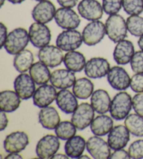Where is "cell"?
<instances>
[{
  "label": "cell",
  "mask_w": 143,
  "mask_h": 159,
  "mask_svg": "<svg viewBox=\"0 0 143 159\" xmlns=\"http://www.w3.org/2000/svg\"><path fill=\"white\" fill-rule=\"evenodd\" d=\"M135 53V47L131 41L124 39L117 43L113 51V58L118 65H126L131 62Z\"/></svg>",
  "instance_id": "44dd1931"
},
{
  "label": "cell",
  "mask_w": 143,
  "mask_h": 159,
  "mask_svg": "<svg viewBox=\"0 0 143 159\" xmlns=\"http://www.w3.org/2000/svg\"><path fill=\"white\" fill-rule=\"evenodd\" d=\"M91 104L82 102L72 114L71 122L79 130H83L91 125L94 119L95 112Z\"/></svg>",
  "instance_id": "5b68a950"
},
{
  "label": "cell",
  "mask_w": 143,
  "mask_h": 159,
  "mask_svg": "<svg viewBox=\"0 0 143 159\" xmlns=\"http://www.w3.org/2000/svg\"><path fill=\"white\" fill-rule=\"evenodd\" d=\"M4 2H5V0H0V5H1V7H3Z\"/></svg>",
  "instance_id": "f907efd6"
},
{
  "label": "cell",
  "mask_w": 143,
  "mask_h": 159,
  "mask_svg": "<svg viewBox=\"0 0 143 159\" xmlns=\"http://www.w3.org/2000/svg\"><path fill=\"white\" fill-rule=\"evenodd\" d=\"M87 142L80 135H75L67 140L64 150L66 154L71 158H79L84 152Z\"/></svg>",
  "instance_id": "83f0119b"
},
{
  "label": "cell",
  "mask_w": 143,
  "mask_h": 159,
  "mask_svg": "<svg viewBox=\"0 0 143 159\" xmlns=\"http://www.w3.org/2000/svg\"><path fill=\"white\" fill-rule=\"evenodd\" d=\"M80 159H84V158H86V159H89L90 158L87 155H82L79 158Z\"/></svg>",
  "instance_id": "681fc988"
},
{
  "label": "cell",
  "mask_w": 143,
  "mask_h": 159,
  "mask_svg": "<svg viewBox=\"0 0 143 159\" xmlns=\"http://www.w3.org/2000/svg\"><path fill=\"white\" fill-rule=\"evenodd\" d=\"M29 75L38 85L47 84L50 80L51 74L48 67L42 62L38 61L34 63L29 70Z\"/></svg>",
  "instance_id": "4dcf8cb0"
},
{
  "label": "cell",
  "mask_w": 143,
  "mask_h": 159,
  "mask_svg": "<svg viewBox=\"0 0 143 159\" xmlns=\"http://www.w3.org/2000/svg\"><path fill=\"white\" fill-rule=\"evenodd\" d=\"M130 87L137 93H143V74H136L131 78Z\"/></svg>",
  "instance_id": "f35d334b"
},
{
  "label": "cell",
  "mask_w": 143,
  "mask_h": 159,
  "mask_svg": "<svg viewBox=\"0 0 143 159\" xmlns=\"http://www.w3.org/2000/svg\"><path fill=\"white\" fill-rule=\"evenodd\" d=\"M102 6L106 14H117L122 7V0H103Z\"/></svg>",
  "instance_id": "d590c367"
},
{
  "label": "cell",
  "mask_w": 143,
  "mask_h": 159,
  "mask_svg": "<svg viewBox=\"0 0 143 159\" xmlns=\"http://www.w3.org/2000/svg\"><path fill=\"white\" fill-rule=\"evenodd\" d=\"M87 150L95 159H108L111 154V148L108 142H106L100 136L94 135L87 141Z\"/></svg>",
  "instance_id": "7c38bea8"
},
{
  "label": "cell",
  "mask_w": 143,
  "mask_h": 159,
  "mask_svg": "<svg viewBox=\"0 0 143 159\" xmlns=\"http://www.w3.org/2000/svg\"><path fill=\"white\" fill-rule=\"evenodd\" d=\"M122 7L128 15H140L143 12V0H122Z\"/></svg>",
  "instance_id": "e575fe53"
},
{
  "label": "cell",
  "mask_w": 143,
  "mask_h": 159,
  "mask_svg": "<svg viewBox=\"0 0 143 159\" xmlns=\"http://www.w3.org/2000/svg\"><path fill=\"white\" fill-rule=\"evenodd\" d=\"M68 156H67V154H63V153H55L53 157L51 158V159H62V158H64V159H68Z\"/></svg>",
  "instance_id": "bcb514c9"
},
{
  "label": "cell",
  "mask_w": 143,
  "mask_h": 159,
  "mask_svg": "<svg viewBox=\"0 0 143 159\" xmlns=\"http://www.w3.org/2000/svg\"><path fill=\"white\" fill-rule=\"evenodd\" d=\"M21 98L15 91L6 90L0 93V109L6 113L17 110L21 103Z\"/></svg>",
  "instance_id": "d4e9b609"
},
{
  "label": "cell",
  "mask_w": 143,
  "mask_h": 159,
  "mask_svg": "<svg viewBox=\"0 0 143 159\" xmlns=\"http://www.w3.org/2000/svg\"><path fill=\"white\" fill-rule=\"evenodd\" d=\"M80 16L89 21L98 20L103 15V6L97 0H82L78 5Z\"/></svg>",
  "instance_id": "5bb4252c"
},
{
  "label": "cell",
  "mask_w": 143,
  "mask_h": 159,
  "mask_svg": "<svg viewBox=\"0 0 143 159\" xmlns=\"http://www.w3.org/2000/svg\"><path fill=\"white\" fill-rule=\"evenodd\" d=\"M38 120L43 128L54 130L60 123V116L55 108L48 106L41 108L38 114Z\"/></svg>",
  "instance_id": "cb8c5ba5"
},
{
  "label": "cell",
  "mask_w": 143,
  "mask_h": 159,
  "mask_svg": "<svg viewBox=\"0 0 143 159\" xmlns=\"http://www.w3.org/2000/svg\"><path fill=\"white\" fill-rule=\"evenodd\" d=\"M50 83L59 90L70 89L76 81L75 74L68 69H59L53 71L51 74Z\"/></svg>",
  "instance_id": "ffe728a7"
},
{
  "label": "cell",
  "mask_w": 143,
  "mask_h": 159,
  "mask_svg": "<svg viewBox=\"0 0 143 159\" xmlns=\"http://www.w3.org/2000/svg\"><path fill=\"white\" fill-rule=\"evenodd\" d=\"M114 122L112 118L105 114L96 116L90 125V129L94 135L105 136L108 135L113 128Z\"/></svg>",
  "instance_id": "484cf974"
},
{
  "label": "cell",
  "mask_w": 143,
  "mask_h": 159,
  "mask_svg": "<svg viewBox=\"0 0 143 159\" xmlns=\"http://www.w3.org/2000/svg\"><path fill=\"white\" fill-rule=\"evenodd\" d=\"M132 70L136 74H143V51L135 52L130 62Z\"/></svg>",
  "instance_id": "74e56055"
},
{
  "label": "cell",
  "mask_w": 143,
  "mask_h": 159,
  "mask_svg": "<svg viewBox=\"0 0 143 159\" xmlns=\"http://www.w3.org/2000/svg\"><path fill=\"white\" fill-rule=\"evenodd\" d=\"M7 27L3 23H0V44H1V48H3L4 43L8 37Z\"/></svg>",
  "instance_id": "b9f144b4"
},
{
  "label": "cell",
  "mask_w": 143,
  "mask_h": 159,
  "mask_svg": "<svg viewBox=\"0 0 143 159\" xmlns=\"http://www.w3.org/2000/svg\"><path fill=\"white\" fill-rule=\"evenodd\" d=\"M83 42L82 34L76 30H65L57 37L56 46L63 51H75Z\"/></svg>",
  "instance_id": "8992f818"
},
{
  "label": "cell",
  "mask_w": 143,
  "mask_h": 159,
  "mask_svg": "<svg viewBox=\"0 0 143 159\" xmlns=\"http://www.w3.org/2000/svg\"><path fill=\"white\" fill-rule=\"evenodd\" d=\"M8 1L13 4H19L23 3L25 0H8Z\"/></svg>",
  "instance_id": "c3c4849f"
},
{
  "label": "cell",
  "mask_w": 143,
  "mask_h": 159,
  "mask_svg": "<svg viewBox=\"0 0 143 159\" xmlns=\"http://www.w3.org/2000/svg\"><path fill=\"white\" fill-rule=\"evenodd\" d=\"M57 1L62 7L73 8L78 4V0H57Z\"/></svg>",
  "instance_id": "7bdbcfd3"
},
{
  "label": "cell",
  "mask_w": 143,
  "mask_h": 159,
  "mask_svg": "<svg viewBox=\"0 0 143 159\" xmlns=\"http://www.w3.org/2000/svg\"><path fill=\"white\" fill-rule=\"evenodd\" d=\"M34 1H37V2H42V1H46V0H34Z\"/></svg>",
  "instance_id": "816d5d0a"
},
{
  "label": "cell",
  "mask_w": 143,
  "mask_h": 159,
  "mask_svg": "<svg viewBox=\"0 0 143 159\" xmlns=\"http://www.w3.org/2000/svg\"><path fill=\"white\" fill-rule=\"evenodd\" d=\"M29 37L30 42L34 47L41 48L49 45L52 35L50 30L46 24L36 22L29 27Z\"/></svg>",
  "instance_id": "52a82bcc"
},
{
  "label": "cell",
  "mask_w": 143,
  "mask_h": 159,
  "mask_svg": "<svg viewBox=\"0 0 143 159\" xmlns=\"http://www.w3.org/2000/svg\"><path fill=\"white\" fill-rule=\"evenodd\" d=\"M91 105L97 113L104 114L110 111L111 99L106 90L98 89L91 96Z\"/></svg>",
  "instance_id": "603a6c76"
},
{
  "label": "cell",
  "mask_w": 143,
  "mask_h": 159,
  "mask_svg": "<svg viewBox=\"0 0 143 159\" xmlns=\"http://www.w3.org/2000/svg\"><path fill=\"white\" fill-rule=\"evenodd\" d=\"M39 61L47 65L48 67L54 68L59 66L64 62V54L62 50L58 46L47 45L40 48L38 53Z\"/></svg>",
  "instance_id": "30bf717a"
},
{
  "label": "cell",
  "mask_w": 143,
  "mask_h": 159,
  "mask_svg": "<svg viewBox=\"0 0 143 159\" xmlns=\"http://www.w3.org/2000/svg\"><path fill=\"white\" fill-rule=\"evenodd\" d=\"M60 142L58 137L56 135H46L38 142L36 153L40 158H51L58 152Z\"/></svg>",
  "instance_id": "ba28073f"
},
{
  "label": "cell",
  "mask_w": 143,
  "mask_h": 159,
  "mask_svg": "<svg viewBox=\"0 0 143 159\" xmlns=\"http://www.w3.org/2000/svg\"><path fill=\"white\" fill-rule=\"evenodd\" d=\"M54 20L57 25L64 30H76L81 22L75 11L66 7H61L56 11Z\"/></svg>",
  "instance_id": "9c48e42d"
},
{
  "label": "cell",
  "mask_w": 143,
  "mask_h": 159,
  "mask_svg": "<svg viewBox=\"0 0 143 159\" xmlns=\"http://www.w3.org/2000/svg\"><path fill=\"white\" fill-rule=\"evenodd\" d=\"M0 116H1V122H0V130L3 131L5 130L7 127L8 124H9V119L6 116V112L3 111H1V114H0Z\"/></svg>",
  "instance_id": "ee69618b"
},
{
  "label": "cell",
  "mask_w": 143,
  "mask_h": 159,
  "mask_svg": "<svg viewBox=\"0 0 143 159\" xmlns=\"http://www.w3.org/2000/svg\"><path fill=\"white\" fill-rule=\"evenodd\" d=\"M34 57L32 52L27 49H24L16 54L13 59V66L17 72L25 73L30 70L34 64Z\"/></svg>",
  "instance_id": "f546056e"
},
{
  "label": "cell",
  "mask_w": 143,
  "mask_h": 159,
  "mask_svg": "<svg viewBox=\"0 0 143 159\" xmlns=\"http://www.w3.org/2000/svg\"><path fill=\"white\" fill-rule=\"evenodd\" d=\"M86 63V58L84 56L78 51H68L65 54L64 57L65 67L74 73L80 72L84 70Z\"/></svg>",
  "instance_id": "4316f807"
},
{
  "label": "cell",
  "mask_w": 143,
  "mask_h": 159,
  "mask_svg": "<svg viewBox=\"0 0 143 159\" xmlns=\"http://www.w3.org/2000/svg\"><path fill=\"white\" fill-rule=\"evenodd\" d=\"M133 109L136 114L143 117V93H138L132 98Z\"/></svg>",
  "instance_id": "ab89813d"
},
{
  "label": "cell",
  "mask_w": 143,
  "mask_h": 159,
  "mask_svg": "<svg viewBox=\"0 0 143 159\" xmlns=\"http://www.w3.org/2000/svg\"><path fill=\"white\" fill-rule=\"evenodd\" d=\"M30 42L29 32L23 27L13 30L8 34L4 48L8 53L15 56L23 51Z\"/></svg>",
  "instance_id": "6da1fadb"
},
{
  "label": "cell",
  "mask_w": 143,
  "mask_h": 159,
  "mask_svg": "<svg viewBox=\"0 0 143 159\" xmlns=\"http://www.w3.org/2000/svg\"><path fill=\"white\" fill-rule=\"evenodd\" d=\"M128 152L131 158L140 159L143 158V139L134 141L128 147Z\"/></svg>",
  "instance_id": "8d00e7d4"
},
{
  "label": "cell",
  "mask_w": 143,
  "mask_h": 159,
  "mask_svg": "<svg viewBox=\"0 0 143 159\" xmlns=\"http://www.w3.org/2000/svg\"><path fill=\"white\" fill-rule=\"evenodd\" d=\"M56 11L53 2L48 0L39 2L32 9V16L37 23L47 24L54 18Z\"/></svg>",
  "instance_id": "d6986e66"
},
{
  "label": "cell",
  "mask_w": 143,
  "mask_h": 159,
  "mask_svg": "<svg viewBox=\"0 0 143 159\" xmlns=\"http://www.w3.org/2000/svg\"><path fill=\"white\" fill-rule=\"evenodd\" d=\"M35 82L32 76L26 73H20L14 81V89L22 100H27L33 98L36 91Z\"/></svg>",
  "instance_id": "9a60e30c"
},
{
  "label": "cell",
  "mask_w": 143,
  "mask_h": 159,
  "mask_svg": "<svg viewBox=\"0 0 143 159\" xmlns=\"http://www.w3.org/2000/svg\"><path fill=\"white\" fill-rule=\"evenodd\" d=\"M124 124L132 135L143 137V117L137 114H131L126 118Z\"/></svg>",
  "instance_id": "1f68e13d"
},
{
  "label": "cell",
  "mask_w": 143,
  "mask_h": 159,
  "mask_svg": "<svg viewBox=\"0 0 143 159\" xmlns=\"http://www.w3.org/2000/svg\"><path fill=\"white\" fill-rule=\"evenodd\" d=\"M106 34V25L100 20H93L88 23L82 30V39L85 44L92 46L98 44Z\"/></svg>",
  "instance_id": "277c9868"
},
{
  "label": "cell",
  "mask_w": 143,
  "mask_h": 159,
  "mask_svg": "<svg viewBox=\"0 0 143 159\" xmlns=\"http://www.w3.org/2000/svg\"><path fill=\"white\" fill-rule=\"evenodd\" d=\"M77 128L71 121L64 120L57 126L54 132L55 135L62 140H68L76 135Z\"/></svg>",
  "instance_id": "d6a6232c"
},
{
  "label": "cell",
  "mask_w": 143,
  "mask_h": 159,
  "mask_svg": "<svg viewBox=\"0 0 143 159\" xmlns=\"http://www.w3.org/2000/svg\"><path fill=\"white\" fill-rule=\"evenodd\" d=\"M107 79L110 86L115 90H124L130 87V76L122 67L114 66L110 68L107 75Z\"/></svg>",
  "instance_id": "2e32d148"
},
{
  "label": "cell",
  "mask_w": 143,
  "mask_h": 159,
  "mask_svg": "<svg viewBox=\"0 0 143 159\" xmlns=\"http://www.w3.org/2000/svg\"><path fill=\"white\" fill-rule=\"evenodd\" d=\"M57 95L56 88L52 84L41 85L33 95V102L39 108L46 107L50 106L56 100Z\"/></svg>",
  "instance_id": "e0dca14e"
},
{
  "label": "cell",
  "mask_w": 143,
  "mask_h": 159,
  "mask_svg": "<svg viewBox=\"0 0 143 159\" xmlns=\"http://www.w3.org/2000/svg\"><path fill=\"white\" fill-rule=\"evenodd\" d=\"M106 32L107 36L115 43L124 40L127 36L126 20L119 14L110 15L106 21Z\"/></svg>",
  "instance_id": "3957f363"
},
{
  "label": "cell",
  "mask_w": 143,
  "mask_h": 159,
  "mask_svg": "<svg viewBox=\"0 0 143 159\" xmlns=\"http://www.w3.org/2000/svg\"><path fill=\"white\" fill-rule=\"evenodd\" d=\"M133 107L132 98L126 92H119L111 101L110 114L112 119L122 120L127 117Z\"/></svg>",
  "instance_id": "7a4b0ae2"
},
{
  "label": "cell",
  "mask_w": 143,
  "mask_h": 159,
  "mask_svg": "<svg viewBox=\"0 0 143 159\" xmlns=\"http://www.w3.org/2000/svg\"><path fill=\"white\" fill-rule=\"evenodd\" d=\"M110 65L103 57H96L88 60L84 67V73L90 79H101L108 75Z\"/></svg>",
  "instance_id": "8fae6325"
},
{
  "label": "cell",
  "mask_w": 143,
  "mask_h": 159,
  "mask_svg": "<svg viewBox=\"0 0 143 159\" xmlns=\"http://www.w3.org/2000/svg\"><path fill=\"white\" fill-rule=\"evenodd\" d=\"M5 158L6 159H22L23 156L19 154L18 153H9Z\"/></svg>",
  "instance_id": "f6af8a7d"
},
{
  "label": "cell",
  "mask_w": 143,
  "mask_h": 159,
  "mask_svg": "<svg viewBox=\"0 0 143 159\" xmlns=\"http://www.w3.org/2000/svg\"><path fill=\"white\" fill-rule=\"evenodd\" d=\"M55 100L60 110L67 114H73L78 107L76 96L67 89L61 90L57 93Z\"/></svg>",
  "instance_id": "7402d4cb"
},
{
  "label": "cell",
  "mask_w": 143,
  "mask_h": 159,
  "mask_svg": "<svg viewBox=\"0 0 143 159\" xmlns=\"http://www.w3.org/2000/svg\"><path fill=\"white\" fill-rule=\"evenodd\" d=\"M126 26L129 33L136 37L143 35V17L139 15L130 16L126 19Z\"/></svg>",
  "instance_id": "836d02e7"
},
{
  "label": "cell",
  "mask_w": 143,
  "mask_h": 159,
  "mask_svg": "<svg viewBox=\"0 0 143 159\" xmlns=\"http://www.w3.org/2000/svg\"><path fill=\"white\" fill-rule=\"evenodd\" d=\"M137 44H138L139 48L143 51V35L140 37L138 42H137Z\"/></svg>",
  "instance_id": "7dc6e473"
},
{
  "label": "cell",
  "mask_w": 143,
  "mask_h": 159,
  "mask_svg": "<svg viewBox=\"0 0 143 159\" xmlns=\"http://www.w3.org/2000/svg\"><path fill=\"white\" fill-rule=\"evenodd\" d=\"M110 159H116V158H121V159H128L131 158L128 152L124 149L114 150V152H112L110 156Z\"/></svg>",
  "instance_id": "60d3db41"
},
{
  "label": "cell",
  "mask_w": 143,
  "mask_h": 159,
  "mask_svg": "<svg viewBox=\"0 0 143 159\" xmlns=\"http://www.w3.org/2000/svg\"><path fill=\"white\" fill-rule=\"evenodd\" d=\"M130 140V132L126 125L115 126L108 133V143L112 150L124 149Z\"/></svg>",
  "instance_id": "ac0fdd59"
},
{
  "label": "cell",
  "mask_w": 143,
  "mask_h": 159,
  "mask_svg": "<svg viewBox=\"0 0 143 159\" xmlns=\"http://www.w3.org/2000/svg\"><path fill=\"white\" fill-rule=\"evenodd\" d=\"M94 86L89 79L82 77L77 79L73 86V93L80 100H87L92 96Z\"/></svg>",
  "instance_id": "f1b7e54d"
},
{
  "label": "cell",
  "mask_w": 143,
  "mask_h": 159,
  "mask_svg": "<svg viewBox=\"0 0 143 159\" xmlns=\"http://www.w3.org/2000/svg\"><path fill=\"white\" fill-rule=\"evenodd\" d=\"M29 143L28 135L23 131H15L8 135L4 141V150L7 153H20Z\"/></svg>",
  "instance_id": "4fadbf2b"
}]
</instances>
